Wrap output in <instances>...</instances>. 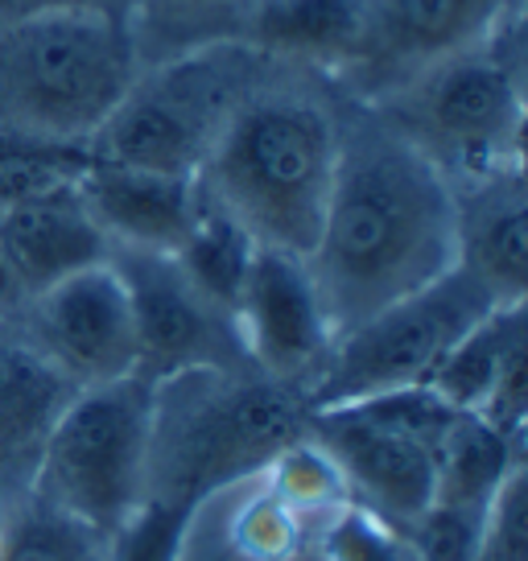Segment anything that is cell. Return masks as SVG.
<instances>
[{
	"mask_svg": "<svg viewBox=\"0 0 528 561\" xmlns=\"http://www.w3.org/2000/svg\"><path fill=\"white\" fill-rule=\"evenodd\" d=\"M83 165H88V149L0 137V210L30 203L58 186H71L79 182Z\"/></svg>",
	"mask_w": 528,
	"mask_h": 561,
	"instance_id": "25",
	"label": "cell"
},
{
	"mask_svg": "<svg viewBox=\"0 0 528 561\" xmlns=\"http://www.w3.org/2000/svg\"><path fill=\"white\" fill-rule=\"evenodd\" d=\"M79 194L112 248L170 252V256L182 248L203 207L198 178L116 165L91 153L79 174Z\"/></svg>",
	"mask_w": 528,
	"mask_h": 561,
	"instance_id": "15",
	"label": "cell"
},
{
	"mask_svg": "<svg viewBox=\"0 0 528 561\" xmlns=\"http://www.w3.org/2000/svg\"><path fill=\"white\" fill-rule=\"evenodd\" d=\"M364 37V0H261L244 42L285 67L338 83Z\"/></svg>",
	"mask_w": 528,
	"mask_h": 561,
	"instance_id": "19",
	"label": "cell"
},
{
	"mask_svg": "<svg viewBox=\"0 0 528 561\" xmlns=\"http://www.w3.org/2000/svg\"><path fill=\"white\" fill-rule=\"evenodd\" d=\"M528 479L525 467L504 479V488L492 495L483 533H479L475 561H528Z\"/></svg>",
	"mask_w": 528,
	"mask_h": 561,
	"instance_id": "27",
	"label": "cell"
},
{
	"mask_svg": "<svg viewBox=\"0 0 528 561\" xmlns=\"http://www.w3.org/2000/svg\"><path fill=\"white\" fill-rule=\"evenodd\" d=\"M74 388L112 385L137 376L133 301L112 261L58 280L25 298L9 318Z\"/></svg>",
	"mask_w": 528,
	"mask_h": 561,
	"instance_id": "10",
	"label": "cell"
},
{
	"mask_svg": "<svg viewBox=\"0 0 528 561\" xmlns=\"http://www.w3.org/2000/svg\"><path fill=\"white\" fill-rule=\"evenodd\" d=\"M256 4L261 0H128V37L137 67L215 42H244Z\"/></svg>",
	"mask_w": 528,
	"mask_h": 561,
	"instance_id": "20",
	"label": "cell"
},
{
	"mask_svg": "<svg viewBox=\"0 0 528 561\" xmlns=\"http://www.w3.org/2000/svg\"><path fill=\"white\" fill-rule=\"evenodd\" d=\"M264 474H268V495H273L298 525L322 520V528H326L338 512L352 504L338 467L326 458V450L310 438H298L294 446H285L282 455L264 467Z\"/></svg>",
	"mask_w": 528,
	"mask_h": 561,
	"instance_id": "24",
	"label": "cell"
},
{
	"mask_svg": "<svg viewBox=\"0 0 528 561\" xmlns=\"http://www.w3.org/2000/svg\"><path fill=\"white\" fill-rule=\"evenodd\" d=\"M520 9L525 0H364V37L335 88L376 104L425 67L495 34Z\"/></svg>",
	"mask_w": 528,
	"mask_h": 561,
	"instance_id": "11",
	"label": "cell"
},
{
	"mask_svg": "<svg viewBox=\"0 0 528 561\" xmlns=\"http://www.w3.org/2000/svg\"><path fill=\"white\" fill-rule=\"evenodd\" d=\"M326 553L331 561H422L405 528L388 525L359 504H347L326 525Z\"/></svg>",
	"mask_w": 528,
	"mask_h": 561,
	"instance_id": "26",
	"label": "cell"
},
{
	"mask_svg": "<svg viewBox=\"0 0 528 561\" xmlns=\"http://www.w3.org/2000/svg\"><path fill=\"white\" fill-rule=\"evenodd\" d=\"M306 438L318 442L338 467L352 504L376 512L388 525L413 528L434 504L438 450L401 425L376 417L368 404L310 409Z\"/></svg>",
	"mask_w": 528,
	"mask_h": 561,
	"instance_id": "12",
	"label": "cell"
},
{
	"mask_svg": "<svg viewBox=\"0 0 528 561\" xmlns=\"http://www.w3.org/2000/svg\"><path fill=\"white\" fill-rule=\"evenodd\" d=\"M79 388L13 327L0 322V483L30 491L54 421Z\"/></svg>",
	"mask_w": 528,
	"mask_h": 561,
	"instance_id": "18",
	"label": "cell"
},
{
	"mask_svg": "<svg viewBox=\"0 0 528 561\" xmlns=\"http://www.w3.org/2000/svg\"><path fill=\"white\" fill-rule=\"evenodd\" d=\"M298 537H301V525L268 495V491L256 495V500L240 512V525H236V545H240L244 553H252V558H268V561L289 558Z\"/></svg>",
	"mask_w": 528,
	"mask_h": 561,
	"instance_id": "28",
	"label": "cell"
},
{
	"mask_svg": "<svg viewBox=\"0 0 528 561\" xmlns=\"http://www.w3.org/2000/svg\"><path fill=\"white\" fill-rule=\"evenodd\" d=\"M236 331L252 368L306 397L335 347V327L306 256L256 248L236 301Z\"/></svg>",
	"mask_w": 528,
	"mask_h": 561,
	"instance_id": "13",
	"label": "cell"
},
{
	"mask_svg": "<svg viewBox=\"0 0 528 561\" xmlns=\"http://www.w3.org/2000/svg\"><path fill=\"white\" fill-rule=\"evenodd\" d=\"M153 380L124 376L79 388L34 462L30 491L107 537H120L149 500Z\"/></svg>",
	"mask_w": 528,
	"mask_h": 561,
	"instance_id": "7",
	"label": "cell"
},
{
	"mask_svg": "<svg viewBox=\"0 0 528 561\" xmlns=\"http://www.w3.org/2000/svg\"><path fill=\"white\" fill-rule=\"evenodd\" d=\"M264 67L268 58L248 42H215L137 67L88 153L116 165L194 178Z\"/></svg>",
	"mask_w": 528,
	"mask_h": 561,
	"instance_id": "6",
	"label": "cell"
},
{
	"mask_svg": "<svg viewBox=\"0 0 528 561\" xmlns=\"http://www.w3.org/2000/svg\"><path fill=\"white\" fill-rule=\"evenodd\" d=\"M107 261L133 301L137 376L158 385L191 368H252L236 318L203 298L170 252L112 248Z\"/></svg>",
	"mask_w": 528,
	"mask_h": 561,
	"instance_id": "9",
	"label": "cell"
},
{
	"mask_svg": "<svg viewBox=\"0 0 528 561\" xmlns=\"http://www.w3.org/2000/svg\"><path fill=\"white\" fill-rule=\"evenodd\" d=\"M256 248L261 244L231 219L228 210H219L215 203L203 198L198 219L186 231V240L174 252V261L203 298L215 301L219 310H228L236 318V301H240V289H244Z\"/></svg>",
	"mask_w": 528,
	"mask_h": 561,
	"instance_id": "23",
	"label": "cell"
},
{
	"mask_svg": "<svg viewBox=\"0 0 528 561\" xmlns=\"http://www.w3.org/2000/svg\"><path fill=\"white\" fill-rule=\"evenodd\" d=\"M21 289L18 280H13V273H9V264H4V252H0V322H9V318L21 310Z\"/></svg>",
	"mask_w": 528,
	"mask_h": 561,
	"instance_id": "30",
	"label": "cell"
},
{
	"mask_svg": "<svg viewBox=\"0 0 528 561\" xmlns=\"http://www.w3.org/2000/svg\"><path fill=\"white\" fill-rule=\"evenodd\" d=\"M21 13H91L128 25V0H21Z\"/></svg>",
	"mask_w": 528,
	"mask_h": 561,
	"instance_id": "29",
	"label": "cell"
},
{
	"mask_svg": "<svg viewBox=\"0 0 528 561\" xmlns=\"http://www.w3.org/2000/svg\"><path fill=\"white\" fill-rule=\"evenodd\" d=\"M0 252L18 280L21 298H34L58 280L104 264L112 256V244L91 219L79 182H71L0 210Z\"/></svg>",
	"mask_w": 528,
	"mask_h": 561,
	"instance_id": "17",
	"label": "cell"
},
{
	"mask_svg": "<svg viewBox=\"0 0 528 561\" xmlns=\"http://www.w3.org/2000/svg\"><path fill=\"white\" fill-rule=\"evenodd\" d=\"M21 13V0H0V25L4 21H13Z\"/></svg>",
	"mask_w": 528,
	"mask_h": 561,
	"instance_id": "31",
	"label": "cell"
},
{
	"mask_svg": "<svg viewBox=\"0 0 528 561\" xmlns=\"http://www.w3.org/2000/svg\"><path fill=\"white\" fill-rule=\"evenodd\" d=\"M0 561H120L107 537L71 512L21 491L0 508Z\"/></svg>",
	"mask_w": 528,
	"mask_h": 561,
	"instance_id": "22",
	"label": "cell"
},
{
	"mask_svg": "<svg viewBox=\"0 0 528 561\" xmlns=\"http://www.w3.org/2000/svg\"><path fill=\"white\" fill-rule=\"evenodd\" d=\"M338 165V88L273 62L198 170V191L261 248L310 256Z\"/></svg>",
	"mask_w": 528,
	"mask_h": 561,
	"instance_id": "2",
	"label": "cell"
},
{
	"mask_svg": "<svg viewBox=\"0 0 528 561\" xmlns=\"http://www.w3.org/2000/svg\"><path fill=\"white\" fill-rule=\"evenodd\" d=\"M335 339L455 268V186L376 107L338 91V165L306 256Z\"/></svg>",
	"mask_w": 528,
	"mask_h": 561,
	"instance_id": "1",
	"label": "cell"
},
{
	"mask_svg": "<svg viewBox=\"0 0 528 561\" xmlns=\"http://www.w3.org/2000/svg\"><path fill=\"white\" fill-rule=\"evenodd\" d=\"M525 9L495 34L441 58L376 100L401 137L438 165L446 182H471L525 161Z\"/></svg>",
	"mask_w": 528,
	"mask_h": 561,
	"instance_id": "5",
	"label": "cell"
},
{
	"mask_svg": "<svg viewBox=\"0 0 528 561\" xmlns=\"http://www.w3.org/2000/svg\"><path fill=\"white\" fill-rule=\"evenodd\" d=\"M133 75L124 21L18 13L0 25V137L88 149Z\"/></svg>",
	"mask_w": 528,
	"mask_h": 561,
	"instance_id": "4",
	"label": "cell"
},
{
	"mask_svg": "<svg viewBox=\"0 0 528 561\" xmlns=\"http://www.w3.org/2000/svg\"><path fill=\"white\" fill-rule=\"evenodd\" d=\"M310 404L256 368H191L153 385L149 500L182 512L211 491L264 471L306 438Z\"/></svg>",
	"mask_w": 528,
	"mask_h": 561,
	"instance_id": "3",
	"label": "cell"
},
{
	"mask_svg": "<svg viewBox=\"0 0 528 561\" xmlns=\"http://www.w3.org/2000/svg\"><path fill=\"white\" fill-rule=\"evenodd\" d=\"M525 442L495 430L479 413H458L455 425L438 442V488L434 504L446 508H487L516 467H525Z\"/></svg>",
	"mask_w": 528,
	"mask_h": 561,
	"instance_id": "21",
	"label": "cell"
},
{
	"mask_svg": "<svg viewBox=\"0 0 528 561\" xmlns=\"http://www.w3.org/2000/svg\"><path fill=\"white\" fill-rule=\"evenodd\" d=\"M455 264L516 306L528 294V182L525 161L455 186Z\"/></svg>",
	"mask_w": 528,
	"mask_h": 561,
	"instance_id": "16",
	"label": "cell"
},
{
	"mask_svg": "<svg viewBox=\"0 0 528 561\" xmlns=\"http://www.w3.org/2000/svg\"><path fill=\"white\" fill-rule=\"evenodd\" d=\"M429 388L458 413H479L525 442L528 409V331L525 301L500 306L458 339L438 364Z\"/></svg>",
	"mask_w": 528,
	"mask_h": 561,
	"instance_id": "14",
	"label": "cell"
},
{
	"mask_svg": "<svg viewBox=\"0 0 528 561\" xmlns=\"http://www.w3.org/2000/svg\"><path fill=\"white\" fill-rule=\"evenodd\" d=\"M492 310H500V301L462 264L446 268L438 280L338 334L314 385L306 388V404L326 409L429 385L450 347Z\"/></svg>",
	"mask_w": 528,
	"mask_h": 561,
	"instance_id": "8",
	"label": "cell"
}]
</instances>
